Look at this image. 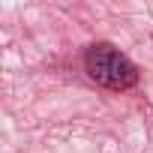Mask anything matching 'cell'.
Wrapping results in <instances>:
<instances>
[{"instance_id": "1", "label": "cell", "mask_w": 153, "mask_h": 153, "mask_svg": "<svg viewBox=\"0 0 153 153\" xmlns=\"http://www.w3.org/2000/svg\"><path fill=\"white\" fill-rule=\"evenodd\" d=\"M84 72L90 75V81L108 87V90H129L138 84V69L135 63L120 54L114 45L108 42H99V45H90L87 54H84Z\"/></svg>"}]
</instances>
